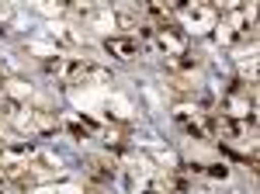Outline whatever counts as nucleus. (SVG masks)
I'll return each instance as SVG.
<instances>
[{
  "mask_svg": "<svg viewBox=\"0 0 260 194\" xmlns=\"http://www.w3.org/2000/svg\"><path fill=\"white\" fill-rule=\"evenodd\" d=\"M142 39L149 42V49L163 59H174V56H184L187 52V35L170 28V24H142Z\"/></svg>",
  "mask_w": 260,
  "mask_h": 194,
  "instance_id": "f257e3e1",
  "label": "nucleus"
},
{
  "mask_svg": "<svg viewBox=\"0 0 260 194\" xmlns=\"http://www.w3.org/2000/svg\"><path fill=\"white\" fill-rule=\"evenodd\" d=\"M177 18L187 31L208 35V31L219 24V11H215L212 4H187V7H177Z\"/></svg>",
  "mask_w": 260,
  "mask_h": 194,
  "instance_id": "f03ea898",
  "label": "nucleus"
},
{
  "mask_svg": "<svg viewBox=\"0 0 260 194\" xmlns=\"http://www.w3.org/2000/svg\"><path fill=\"white\" fill-rule=\"evenodd\" d=\"M35 156H39V146L28 142V139L4 142V146H0V167H7V170H14V167H28Z\"/></svg>",
  "mask_w": 260,
  "mask_h": 194,
  "instance_id": "7ed1b4c3",
  "label": "nucleus"
},
{
  "mask_svg": "<svg viewBox=\"0 0 260 194\" xmlns=\"http://www.w3.org/2000/svg\"><path fill=\"white\" fill-rule=\"evenodd\" d=\"M174 118H177V125L187 132V136L194 139H212L215 136V128H212V121L205 118V111H187V108H177L174 111Z\"/></svg>",
  "mask_w": 260,
  "mask_h": 194,
  "instance_id": "20e7f679",
  "label": "nucleus"
},
{
  "mask_svg": "<svg viewBox=\"0 0 260 194\" xmlns=\"http://www.w3.org/2000/svg\"><path fill=\"white\" fill-rule=\"evenodd\" d=\"M24 115H18V125H24V128H31V132H42V136H49V132H56L59 128V118L52 115V111H45V108H39V111H31V108H21Z\"/></svg>",
  "mask_w": 260,
  "mask_h": 194,
  "instance_id": "39448f33",
  "label": "nucleus"
},
{
  "mask_svg": "<svg viewBox=\"0 0 260 194\" xmlns=\"http://www.w3.org/2000/svg\"><path fill=\"white\" fill-rule=\"evenodd\" d=\"M104 52L128 62V59H136L142 52V45H139V39H128V35H111V39H104Z\"/></svg>",
  "mask_w": 260,
  "mask_h": 194,
  "instance_id": "423d86ee",
  "label": "nucleus"
},
{
  "mask_svg": "<svg viewBox=\"0 0 260 194\" xmlns=\"http://www.w3.org/2000/svg\"><path fill=\"white\" fill-rule=\"evenodd\" d=\"M132 194H170V187H167V180H160V177H146V180L136 184Z\"/></svg>",
  "mask_w": 260,
  "mask_h": 194,
  "instance_id": "0eeeda50",
  "label": "nucleus"
},
{
  "mask_svg": "<svg viewBox=\"0 0 260 194\" xmlns=\"http://www.w3.org/2000/svg\"><path fill=\"white\" fill-rule=\"evenodd\" d=\"M146 14H149V18H156V21H160V28H163L167 21L177 14V7H174V4H146Z\"/></svg>",
  "mask_w": 260,
  "mask_h": 194,
  "instance_id": "6e6552de",
  "label": "nucleus"
},
{
  "mask_svg": "<svg viewBox=\"0 0 260 194\" xmlns=\"http://www.w3.org/2000/svg\"><path fill=\"white\" fill-rule=\"evenodd\" d=\"M167 66H170V70H194V66H198V59H194V56H187V52H184V56H174V59H167Z\"/></svg>",
  "mask_w": 260,
  "mask_h": 194,
  "instance_id": "1a4fd4ad",
  "label": "nucleus"
},
{
  "mask_svg": "<svg viewBox=\"0 0 260 194\" xmlns=\"http://www.w3.org/2000/svg\"><path fill=\"white\" fill-rule=\"evenodd\" d=\"M205 174L212 177V180H225V177H229V167H225V163H212Z\"/></svg>",
  "mask_w": 260,
  "mask_h": 194,
  "instance_id": "9d476101",
  "label": "nucleus"
},
{
  "mask_svg": "<svg viewBox=\"0 0 260 194\" xmlns=\"http://www.w3.org/2000/svg\"><path fill=\"white\" fill-rule=\"evenodd\" d=\"M7 184H11V177H7V170H4V167H0V191H4V187H7Z\"/></svg>",
  "mask_w": 260,
  "mask_h": 194,
  "instance_id": "9b49d317",
  "label": "nucleus"
},
{
  "mask_svg": "<svg viewBox=\"0 0 260 194\" xmlns=\"http://www.w3.org/2000/svg\"><path fill=\"white\" fill-rule=\"evenodd\" d=\"M0 87H4V70H0Z\"/></svg>",
  "mask_w": 260,
  "mask_h": 194,
  "instance_id": "f8f14e48",
  "label": "nucleus"
}]
</instances>
